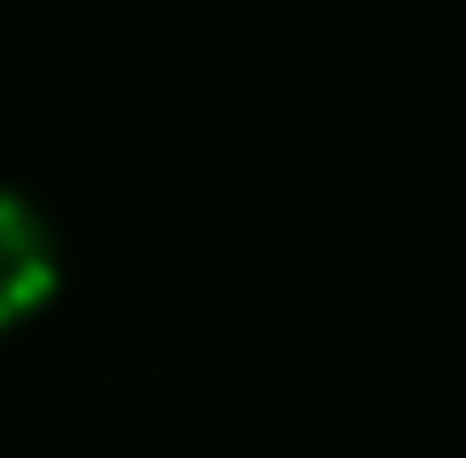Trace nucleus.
Listing matches in <instances>:
<instances>
[{"mask_svg": "<svg viewBox=\"0 0 466 458\" xmlns=\"http://www.w3.org/2000/svg\"><path fill=\"white\" fill-rule=\"evenodd\" d=\"M54 283H62V253H54L46 214H38L24 191L0 184V329L31 321L54 298Z\"/></svg>", "mask_w": 466, "mask_h": 458, "instance_id": "obj_1", "label": "nucleus"}]
</instances>
